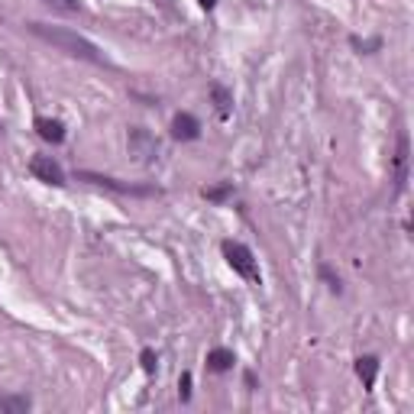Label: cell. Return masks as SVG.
<instances>
[{
	"label": "cell",
	"instance_id": "obj_1",
	"mask_svg": "<svg viewBox=\"0 0 414 414\" xmlns=\"http://www.w3.org/2000/svg\"><path fill=\"white\" fill-rule=\"evenodd\" d=\"M29 33H33V36H39L43 43L55 46V49H59V52H65V55H71V59L91 62V65H107V59H104V52L97 49V46H94L91 39H85V36L71 33V29H65V26L29 23Z\"/></svg>",
	"mask_w": 414,
	"mask_h": 414
},
{
	"label": "cell",
	"instance_id": "obj_2",
	"mask_svg": "<svg viewBox=\"0 0 414 414\" xmlns=\"http://www.w3.org/2000/svg\"><path fill=\"white\" fill-rule=\"evenodd\" d=\"M223 256H227L230 269L240 272L246 282H259V265H256V256L249 253L243 243H237V240H227V243H223Z\"/></svg>",
	"mask_w": 414,
	"mask_h": 414
},
{
	"label": "cell",
	"instance_id": "obj_3",
	"mask_svg": "<svg viewBox=\"0 0 414 414\" xmlns=\"http://www.w3.org/2000/svg\"><path fill=\"white\" fill-rule=\"evenodd\" d=\"M130 153L136 156V162H156L159 159V139H156L149 130H143V127H133L130 130Z\"/></svg>",
	"mask_w": 414,
	"mask_h": 414
},
{
	"label": "cell",
	"instance_id": "obj_4",
	"mask_svg": "<svg viewBox=\"0 0 414 414\" xmlns=\"http://www.w3.org/2000/svg\"><path fill=\"white\" fill-rule=\"evenodd\" d=\"M29 172H33L39 181H46V185H65V172H62V165L52 159V156H33Z\"/></svg>",
	"mask_w": 414,
	"mask_h": 414
},
{
	"label": "cell",
	"instance_id": "obj_5",
	"mask_svg": "<svg viewBox=\"0 0 414 414\" xmlns=\"http://www.w3.org/2000/svg\"><path fill=\"white\" fill-rule=\"evenodd\" d=\"M81 181H91V185H101L110 188V191H120V195H153V188H139V185H123L117 178H107V175H94V172H81Z\"/></svg>",
	"mask_w": 414,
	"mask_h": 414
},
{
	"label": "cell",
	"instance_id": "obj_6",
	"mask_svg": "<svg viewBox=\"0 0 414 414\" xmlns=\"http://www.w3.org/2000/svg\"><path fill=\"white\" fill-rule=\"evenodd\" d=\"M172 136H175V139H198V136H201V123H198L191 113H178V117L172 120Z\"/></svg>",
	"mask_w": 414,
	"mask_h": 414
},
{
	"label": "cell",
	"instance_id": "obj_7",
	"mask_svg": "<svg viewBox=\"0 0 414 414\" xmlns=\"http://www.w3.org/2000/svg\"><path fill=\"white\" fill-rule=\"evenodd\" d=\"M408 185V136L398 139V153H395V191L401 195Z\"/></svg>",
	"mask_w": 414,
	"mask_h": 414
},
{
	"label": "cell",
	"instance_id": "obj_8",
	"mask_svg": "<svg viewBox=\"0 0 414 414\" xmlns=\"http://www.w3.org/2000/svg\"><path fill=\"white\" fill-rule=\"evenodd\" d=\"M36 130H39V136L49 139V143H62V139H65V127H62L59 120L39 117V120H36Z\"/></svg>",
	"mask_w": 414,
	"mask_h": 414
},
{
	"label": "cell",
	"instance_id": "obj_9",
	"mask_svg": "<svg viewBox=\"0 0 414 414\" xmlns=\"http://www.w3.org/2000/svg\"><path fill=\"white\" fill-rule=\"evenodd\" d=\"M375 372H379V359H375V356H363V359H356V375L363 379L366 389L375 385Z\"/></svg>",
	"mask_w": 414,
	"mask_h": 414
},
{
	"label": "cell",
	"instance_id": "obj_10",
	"mask_svg": "<svg viewBox=\"0 0 414 414\" xmlns=\"http://www.w3.org/2000/svg\"><path fill=\"white\" fill-rule=\"evenodd\" d=\"M29 398L26 395H0V414H23L29 411Z\"/></svg>",
	"mask_w": 414,
	"mask_h": 414
},
{
	"label": "cell",
	"instance_id": "obj_11",
	"mask_svg": "<svg viewBox=\"0 0 414 414\" xmlns=\"http://www.w3.org/2000/svg\"><path fill=\"white\" fill-rule=\"evenodd\" d=\"M233 363H237V359H233V353H230V350H223V347H217V350H211V353H207V366H211L214 372H227Z\"/></svg>",
	"mask_w": 414,
	"mask_h": 414
},
{
	"label": "cell",
	"instance_id": "obj_12",
	"mask_svg": "<svg viewBox=\"0 0 414 414\" xmlns=\"http://www.w3.org/2000/svg\"><path fill=\"white\" fill-rule=\"evenodd\" d=\"M211 97H214V107H217V113H220V117H227V113H230V107H233V97H230V91H227V88L214 85V88H211Z\"/></svg>",
	"mask_w": 414,
	"mask_h": 414
},
{
	"label": "cell",
	"instance_id": "obj_13",
	"mask_svg": "<svg viewBox=\"0 0 414 414\" xmlns=\"http://www.w3.org/2000/svg\"><path fill=\"white\" fill-rule=\"evenodd\" d=\"M43 4H49V7L59 10V13H81V4H78V0H43Z\"/></svg>",
	"mask_w": 414,
	"mask_h": 414
},
{
	"label": "cell",
	"instance_id": "obj_14",
	"mask_svg": "<svg viewBox=\"0 0 414 414\" xmlns=\"http://www.w3.org/2000/svg\"><path fill=\"white\" fill-rule=\"evenodd\" d=\"M230 191H233L230 185H220V188H211V191H204V198H207V201H223V198H230Z\"/></svg>",
	"mask_w": 414,
	"mask_h": 414
},
{
	"label": "cell",
	"instance_id": "obj_15",
	"mask_svg": "<svg viewBox=\"0 0 414 414\" xmlns=\"http://www.w3.org/2000/svg\"><path fill=\"white\" fill-rule=\"evenodd\" d=\"M139 363H143L146 372H153L156 369V353L153 350H143V353H139Z\"/></svg>",
	"mask_w": 414,
	"mask_h": 414
},
{
	"label": "cell",
	"instance_id": "obj_16",
	"mask_svg": "<svg viewBox=\"0 0 414 414\" xmlns=\"http://www.w3.org/2000/svg\"><path fill=\"white\" fill-rule=\"evenodd\" d=\"M178 392H181V401H188V398H191V375H181V382H178Z\"/></svg>",
	"mask_w": 414,
	"mask_h": 414
},
{
	"label": "cell",
	"instance_id": "obj_17",
	"mask_svg": "<svg viewBox=\"0 0 414 414\" xmlns=\"http://www.w3.org/2000/svg\"><path fill=\"white\" fill-rule=\"evenodd\" d=\"M321 275L330 282V288H333V291H340V279H337V275H333V272L327 269V265H321Z\"/></svg>",
	"mask_w": 414,
	"mask_h": 414
},
{
	"label": "cell",
	"instance_id": "obj_18",
	"mask_svg": "<svg viewBox=\"0 0 414 414\" xmlns=\"http://www.w3.org/2000/svg\"><path fill=\"white\" fill-rule=\"evenodd\" d=\"M198 4H201V7H207V10H211L214 4H217V0H198Z\"/></svg>",
	"mask_w": 414,
	"mask_h": 414
}]
</instances>
